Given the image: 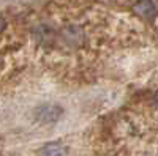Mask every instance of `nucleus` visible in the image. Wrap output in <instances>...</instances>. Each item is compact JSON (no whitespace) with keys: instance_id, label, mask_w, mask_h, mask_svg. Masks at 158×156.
<instances>
[{"instance_id":"f257e3e1","label":"nucleus","mask_w":158,"mask_h":156,"mask_svg":"<svg viewBox=\"0 0 158 156\" xmlns=\"http://www.w3.org/2000/svg\"><path fill=\"white\" fill-rule=\"evenodd\" d=\"M35 120L41 125H52L60 120V117L63 114V109L59 106V104H41L35 109Z\"/></svg>"},{"instance_id":"f03ea898","label":"nucleus","mask_w":158,"mask_h":156,"mask_svg":"<svg viewBox=\"0 0 158 156\" xmlns=\"http://www.w3.org/2000/svg\"><path fill=\"white\" fill-rule=\"evenodd\" d=\"M135 11L138 14H141L142 18H155L156 14V6L152 0H139V2L135 5Z\"/></svg>"},{"instance_id":"7ed1b4c3","label":"nucleus","mask_w":158,"mask_h":156,"mask_svg":"<svg viewBox=\"0 0 158 156\" xmlns=\"http://www.w3.org/2000/svg\"><path fill=\"white\" fill-rule=\"evenodd\" d=\"M41 156H68V150L59 142H52L43 147Z\"/></svg>"},{"instance_id":"20e7f679","label":"nucleus","mask_w":158,"mask_h":156,"mask_svg":"<svg viewBox=\"0 0 158 156\" xmlns=\"http://www.w3.org/2000/svg\"><path fill=\"white\" fill-rule=\"evenodd\" d=\"M153 101H155V104H156V107H158V92L155 93V98H153Z\"/></svg>"}]
</instances>
